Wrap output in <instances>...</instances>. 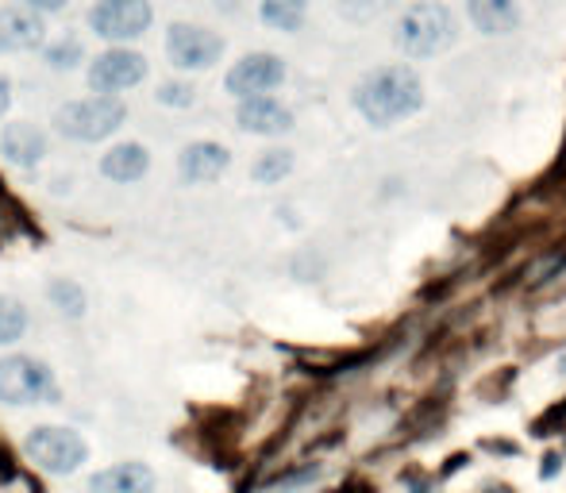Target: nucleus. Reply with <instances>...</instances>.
I'll use <instances>...</instances> for the list:
<instances>
[{
    "label": "nucleus",
    "mask_w": 566,
    "mask_h": 493,
    "mask_svg": "<svg viewBox=\"0 0 566 493\" xmlns=\"http://www.w3.org/2000/svg\"><path fill=\"white\" fill-rule=\"evenodd\" d=\"M259 15L274 31H297L308 15V0H262Z\"/></svg>",
    "instance_id": "17"
},
{
    "label": "nucleus",
    "mask_w": 566,
    "mask_h": 493,
    "mask_svg": "<svg viewBox=\"0 0 566 493\" xmlns=\"http://www.w3.org/2000/svg\"><path fill=\"white\" fill-rule=\"evenodd\" d=\"M70 4H74V0H20V8H28V12H35V15L66 12Z\"/></svg>",
    "instance_id": "23"
},
{
    "label": "nucleus",
    "mask_w": 566,
    "mask_h": 493,
    "mask_svg": "<svg viewBox=\"0 0 566 493\" xmlns=\"http://www.w3.org/2000/svg\"><path fill=\"white\" fill-rule=\"evenodd\" d=\"M424 105V85L409 66H381L355 90V108L366 124L389 127L420 113Z\"/></svg>",
    "instance_id": "1"
},
{
    "label": "nucleus",
    "mask_w": 566,
    "mask_h": 493,
    "mask_svg": "<svg viewBox=\"0 0 566 493\" xmlns=\"http://www.w3.org/2000/svg\"><path fill=\"white\" fill-rule=\"evenodd\" d=\"M8 108H12V82L0 77V120L8 116Z\"/></svg>",
    "instance_id": "24"
},
{
    "label": "nucleus",
    "mask_w": 566,
    "mask_h": 493,
    "mask_svg": "<svg viewBox=\"0 0 566 493\" xmlns=\"http://www.w3.org/2000/svg\"><path fill=\"white\" fill-rule=\"evenodd\" d=\"M93 493H150L155 490V471L147 463H116L105 466L90 479Z\"/></svg>",
    "instance_id": "15"
},
{
    "label": "nucleus",
    "mask_w": 566,
    "mask_h": 493,
    "mask_svg": "<svg viewBox=\"0 0 566 493\" xmlns=\"http://www.w3.org/2000/svg\"><path fill=\"white\" fill-rule=\"evenodd\" d=\"M282 82H285V62L270 51H254V54H243V59L228 70L224 90L235 101H251V97H270Z\"/></svg>",
    "instance_id": "9"
},
{
    "label": "nucleus",
    "mask_w": 566,
    "mask_h": 493,
    "mask_svg": "<svg viewBox=\"0 0 566 493\" xmlns=\"http://www.w3.org/2000/svg\"><path fill=\"white\" fill-rule=\"evenodd\" d=\"M127 124V105L119 97H82L54 113V127L74 143H105Z\"/></svg>",
    "instance_id": "2"
},
{
    "label": "nucleus",
    "mask_w": 566,
    "mask_h": 493,
    "mask_svg": "<svg viewBox=\"0 0 566 493\" xmlns=\"http://www.w3.org/2000/svg\"><path fill=\"white\" fill-rule=\"evenodd\" d=\"M467 12L482 35H513L521 28V4L516 0H470Z\"/></svg>",
    "instance_id": "16"
},
{
    "label": "nucleus",
    "mask_w": 566,
    "mask_h": 493,
    "mask_svg": "<svg viewBox=\"0 0 566 493\" xmlns=\"http://www.w3.org/2000/svg\"><path fill=\"white\" fill-rule=\"evenodd\" d=\"M150 170V150L143 143H116L101 155V174L116 186H135Z\"/></svg>",
    "instance_id": "14"
},
{
    "label": "nucleus",
    "mask_w": 566,
    "mask_h": 493,
    "mask_svg": "<svg viewBox=\"0 0 566 493\" xmlns=\"http://www.w3.org/2000/svg\"><path fill=\"white\" fill-rule=\"evenodd\" d=\"M59 394L54 386V370L35 355H4L0 359V401L23 409V405L51 401Z\"/></svg>",
    "instance_id": "5"
},
{
    "label": "nucleus",
    "mask_w": 566,
    "mask_h": 493,
    "mask_svg": "<svg viewBox=\"0 0 566 493\" xmlns=\"http://www.w3.org/2000/svg\"><path fill=\"white\" fill-rule=\"evenodd\" d=\"M46 297H51V305L59 308L62 316H70V321H82L85 308H90V297H85V290L74 277H54V282L46 285Z\"/></svg>",
    "instance_id": "18"
},
{
    "label": "nucleus",
    "mask_w": 566,
    "mask_h": 493,
    "mask_svg": "<svg viewBox=\"0 0 566 493\" xmlns=\"http://www.w3.org/2000/svg\"><path fill=\"white\" fill-rule=\"evenodd\" d=\"M0 150H4V158L12 166H39L46 158V150H51V139H46L43 127L35 124H4V132H0Z\"/></svg>",
    "instance_id": "13"
},
{
    "label": "nucleus",
    "mask_w": 566,
    "mask_h": 493,
    "mask_svg": "<svg viewBox=\"0 0 566 493\" xmlns=\"http://www.w3.org/2000/svg\"><path fill=\"white\" fill-rule=\"evenodd\" d=\"M290 170H293V150H266V155L254 158L251 178L259 186H277L282 178H290Z\"/></svg>",
    "instance_id": "21"
},
{
    "label": "nucleus",
    "mask_w": 566,
    "mask_h": 493,
    "mask_svg": "<svg viewBox=\"0 0 566 493\" xmlns=\"http://www.w3.org/2000/svg\"><path fill=\"white\" fill-rule=\"evenodd\" d=\"M147 54L132 51V46H108L90 62L85 77H90V90L97 97H119V93L147 82Z\"/></svg>",
    "instance_id": "7"
},
{
    "label": "nucleus",
    "mask_w": 566,
    "mask_h": 493,
    "mask_svg": "<svg viewBox=\"0 0 566 493\" xmlns=\"http://www.w3.org/2000/svg\"><path fill=\"white\" fill-rule=\"evenodd\" d=\"M235 124L247 135H285L293 127V113L277 97H251L239 101Z\"/></svg>",
    "instance_id": "12"
},
{
    "label": "nucleus",
    "mask_w": 566,
    "mask_h": 493,
    "mask_svg": "<svg viewBox=\"0 0 566 493\" xmlns=\"http://www.w3.org/2000/svg\"><path fill=\"white\" fill-rule=\"evenodd\" d=\"M228 166H231V150L224 143H212V139L189 143L178 155V174L189 186H212L217 178H224Z\"/></svg>",
    "instance_id": "10"
},
{
    "label": "nucleus",
    "mask_w": 566,
    "mask_h": 493,
    "mask_svg": "<svg viewBox=\"0 0 566 493\" xmlns=\"http://www.w3.org/2000/svg\"><path fill=\"white\" fill-rule=\"evenodd\" d=\"M23 455H28L43 474L66 479V474H77L85 463H90V443H85V436L74 432V428L39 424L35 432L23 440Z\"/></svg>",
    "instance_id": "3"
},
{
    "label": "nucleus",
    "mask_w": 566,
    "mask_h": 493,
    "mask_svg": "<svg viewBox=\"0 0 566 493\" xmlns=\"http://www.w3.org/2000/svg\"><path fill=\"white\" fill-rule=\"evenodd\" d=\"M46 43L43 15L28 12L20 4L0 8V54H28Z\"/></svg>",
    "instance_id": "11"
},
{
    "label": "nucleus",
    "mask_w": 566,
    "mask_h": 493,
    "mask_svg": "<svg viewBox=\"0 0 566 493\" xmlns=\"http://www.w3.org/2000/svg\"><path fill=\"white\" fill-rule=\"evenodd\" d=\"M490 493H505V490H490Z\"/></svg>",
    "instance_id": "25"
},
{
    "label": "nucleus",
    "mask_w": 566,
    "mask_h": 493,
    "mask_svg": "<svg viewBox=\"0 0 566 493\" xmlns=\"http://www.w3.org/2000/svg\"><path fill=\"white\" fill-rule=\"evenodd\" d=\"M23 332H28V308H23V301L0 293V347L20 344Z\"/></svg>",
    "instance_id": "20"
},
{
    "label": "nucleus",
    "mask_w": 566,
    "mask_h": 493,
    "mask_svg": "<svg viewBox=\"0 0 566 493\" xmlns=\"http://www.w3.org/2000/svg\"><path fill=\"white\" fill-rule=\"evenodd\" d=\"M224 54V39L201 23H174L166 31V59L178 70H212Z\"/></svg>",
    "instance_id": "8"
},
{
    "label": "nucleus",
    "mask_w": 566,
    "mask_h": 493,
    "mask_svg": "<svg viewBox=\"0 0 566 493\" xmlns=\"http://www.w3.org/2000/svg\"><path fill=\"white\" fill-rule=\"evenodd\" d=\"M155 23L150 0H97L90 8V31L113 46H127L132 39L147 35Z\"/></svg>",
    "instance_id": "6"
},
{
    "label": "nucleus",
    "mask_w": 566,
    "mask_h": 493,
    "mask_svg": "<svg viewBox=\"0 0 566 493\" xmlns=\"http://www.w3.org/2000/svg\"><path fill=\"white\" fill-rule=\"evenodd\" d=\"M454 43V15L443 4H412L409 12L397 20V46L409 59H432V54L448 51Z\"/></svg>",
    "instance_id": "4"
},
{
    "label": "nucleus",
    "mask_w": 566,
    "mask_h": 493,
    "mask_svg": "<svg viewBox=\"0 0 566 493\" xmlns=\"http://www.w3.org/2000/svg\"><path fill=\"white\" fill-rule=\"evenodd\" d=\"M155 101L166 108H189L197 101V90L189 82H163L155 90Z\"/></svg>",
    "instance_id": "22"
},
{
    "label": "nucleus",
    "mask_w": 566,
    "mask_h": 493,
    "mask_svg": "<svg viewBox=\"0 0 566 493\" xmlns=\"http://www.w3.org/2000/svg\"><path fill=\"white\" fill-rule=\"evenodd\" d=\"M43 62H46V70H54V74H70V70H77L85 62V43L77 35L54 39V43H46Z\"/></svg>",
    "instance_id": "19"
}]
</instances>
